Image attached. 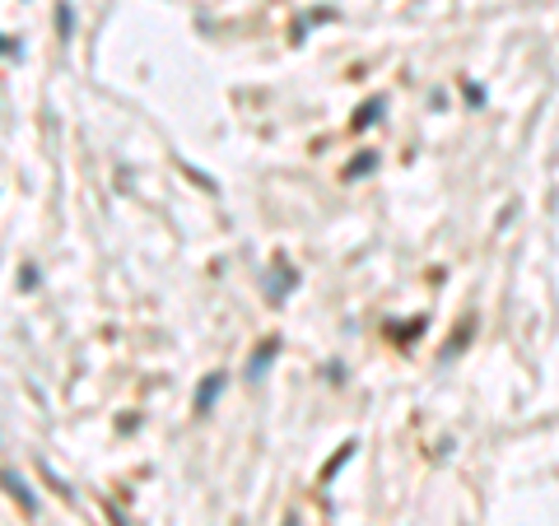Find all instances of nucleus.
I'll use <instances>...</instances> for the list:
<instances>
[{
	"instance_id": "nucleus-1",
	"label": "nucleus",
	"mask_w": 559,
	"mask_h": 526,
	"mask_svg": "<svg viewBox=\"0 0 559 526\" xmlns=\"http://www.w3.org/2000/svg\"><path fill=\"white\" fill-rule=\"evenodd\" d=\"M275 354H280V340H266V345L252 354V363H248V377H252V382H261V377H266V363H271Z\"/></svg>"
},
{
	"instance_id": "nucleus-2",
	"label": "nucleus",
	"mask_w": 559,
	"mask_h": 526,
	"mask_svg": "<svg viewBox=\"0 0 559 526\" xmlns=\"http://www.w3.org/2000/svg\"><path fill=\"white\" fill-rule=\"evenodd\" d=\"M224 382H229V377H224V372H215V377H210V382H201V391H196V410H201V414H206L210 405H215V400H220Z\"/></svg>"
},
{
	"instance_id": "nucleus-3",
	"label": "nucleus",
	"mask_w": 559,
	"mask_h": 526,
	"mask_svg": "<svg viewBox=\"0 0 559 526\" xmlns=\"http://www.w3.org/2000/svg\"><path fill=\"white\" fill-rule=\"evenodd\" d=\"M377 116H382V98H368L364 107H359V116H354V130H364V126H373Z\"/></svg>"
},
{
	"instance_id": "nucleus-4",
	"label": "nucleus",
	"mask_w": 559,
	"mask_h": 526,
	"mask_svg": "<svg viewBox=\"0 0 559 526\" xmlns=\"http://www.w3.org/2000/svg\"><path fill=\"white\" fill-rule=\"evenodd\" d=\"M5 485H10L14 494L24 499V508H38V499H33V494H28V489H24V480H14V475H5Z\"/></svg>"
},
{
	"instance_id": "nucleus-5",
	"label": "nucleus",
	"mask_w": 559,
	"mask_h": 526,
	"mask_svg": "<svg viewBox=\"0 0 559 526\" xmlns=\"http://www.w3.org/2000/svg\"><path fill=\"white\" fill-rule=\"evenodd\" d=\"M373 168H377V159H373V154H364L359 163H350V177H364V173H373Z\"/></svg>"
},
{
	"instance_id": "nucleus-6",
	"label": "nucleus",
	"mask_w": 559,
	"mask_h": 526,
	"mask_svg": "<svg viewBox=\"0 0 559 526\" xmlns=\"http://www.w3.org/2000/svg\"><path fill=\"white\" fill-rule=\"evenodd\" d=\"M285 526H299V517H289V522H285Z\"/></svg>"
}]
</instances>
